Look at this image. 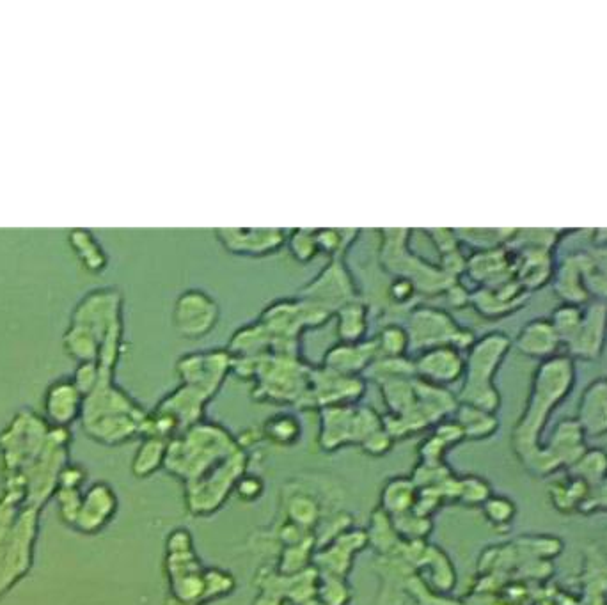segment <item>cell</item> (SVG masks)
Returning <instances> with one entry per match:
<instances>
[{
    "mask_svg": "<svg viewBox=\"0 0 607 605\" xmlns=\"http://www.w3.org/2000/svg\"><path fill=\"white\" fill-rule=\"evenodd\" d=\"M510 252L513 256V279L521 284L524 290L531 293L551 283L556 268L552 260V251L522 249V251Z\"/></svg>",
    "mask_w": 607,
    "mask_h": 605,
    "instance_id": "23",
    "label": "cell"
},
{
    "mask_svg": "<svg viewBox=\"0 0 607 605\" xmlns=\"http://www.w3.org/2000/svg\"><path fill=\"white\" fill-rule=\"evenodd\" d=\"M368 543V535L364 531H345L334 536L331 542L315 554L316 572L334 577H347L357 550L363 549Z\"/></svg>",
    "mask_w": 607,
    "mask_h": 605,
    "instance_id": "19",
    "label": "cell"
},
{
    "mask_svg": "<svg viewBox=\"0 0 607 605\" xmlns=\"http://www.w3.org/2000/svg\"><path fill=\"white\" fill-rule=\"evenodd\" d=\"M579 421L595 435L607 432V380H595L586 387L579 403Z\"/></svg>",
    "mask_w": 607,
    "mask_h": 605,
    "instance_id": "28",
    "label": "cell"
},
{
    "mask_svg": "<svg viewBox=\"0 0 607 605\" xmlns=\"http://www.w3.org/2000/svg\"><path fill=\"white\" fill-rule=\"evenodd\" d=\"M418 487L412 480L407 478H395L387 481L386 487L382 490V510L386 511L387 517H398L403 513H409L414 510V504L418 499Z\"/></svg>",
    "mask_w": 607,
    "mask_h": 605,
    "instance_id": "30",
    "label": "cell"
},
{
    "mask_svg": "<svg viewBox=\"0 0 607 605\" xmlns=\"http://www.w3.org/2000/svg\"><path fill=\"white\" fill-rule=\"evenodd\" d=\"M261 433L272 444L286 448V446H293L299 442L302 425H300L299 417L293 416L290 412H281L276 416H270L265 421Z\"/></svg>",
    "mask_w": 607,
    "mask_h": 605,
    "instance_id": "33",
    "label": "cell"
},
{
    "mask_svg": "<svg viewBox=\"0 0 607 605\" xmlns=\"http://www.w3.org/2000/svg\"><path fill=\"white\" fill-rule=\"evenodd\" d=\"M167 446L169 440L157 437H144L141 448L137 449L132 462V472L137 478H148L166 462Z\"/></svg>",
    "mask_w": 607,
    "mask_h": 605,
    "instance_id": "32",
    "label": "cell"
},
{
    "mask_svg": "<svg viewBox=\"0 0 607 605\" xmlns=\"http://www.w3.org/2000/svg\"><path fill=\"white\" fill-rule=\"evenodd\" d=\"M581 318H583V306L561 304V306L556 307L552 311L549 320H551L552 327H554L558 338H560L561 345L567 346L572 341V338L576 336Z\"/></svg>",
    "mask_w": 607,
    "mask_h": 605,
    "instance_id": "38",
    "label": "cell"
},
{
    "mask_svg": "<svg viewBox=\"0 0 607 605\" xmlns=\"http://www.w3.org/2000/svg\"><path fill=\"white\" fill-rule=\"evenodd\" d=\"M66 352L79 362H96L100 357L102 343L96 338L95 332L87 329L82 323L71 322L64 334Z\"/></svg>",
    "mask_w": 607,
    "mask_h": 605,
    "instance_id": "31",
    "label": "cell"
},
{
    "mask_svg": "<svg viewBox=\"0 0 607 605\" xmlns=\"http://www.w3.org/2000/svg\"><path fill=\"white\" fill-rule=\"evenodd\" d=\"M320 444L327 451L341 448L343 444L359 442L377 432L382 425V419L370 407L355 405H338L320 409Z\"/></svg>",
    "mask_w": 607,
    "mask_h": 605,
    "instance_id": "8",
    "label": "cell"
},
{
    "mask_svg": "<svg viewBox=\"0 0 607 605\" xmlns=\"http://www.w3.org/2000/svg\"><path fill=\"white\" fill-rule=\"evenodd\" d=\"M45 421L52 428H68L82 417L84 396L71 378H59L48 385L45 393Z\"/></svg>",
    "mask_w": 607,
    "mask_h": 605,
    "instance_id": "18",
    "label": "cell"
},
{
    "mask_svg": "<svg viewBox=\"0 0 607 605\" xmlns=\"http://www.w3.org/2000/svg\"><path fill=\"white\" fill-rule=\"evenodd\" d=\"M212 400V396L203 393L201 389H196L192 385L182 384L173 393L167 394L164 400L158 405V412H164L167 416L174 417L178 425L183 426L185 430L189 426L196 425L203 421V412H205L206 403Z\"/></svg>",
    "mask_w": 607,
    "mask_h": 605,
    "instance_id": "26",
    "label": "cell"
},
{
    "mask_svg": "<svg viewBox=\"0 0 607 605\" xmlns=\"http://www.w3.org/2000/svg\"><path fill=\"white\" fill-rule=\"evenodd\" d=\"M237 451L235 439L222 426L199 421L169 442L164 467L185 483H192Z\"/></svg>",
    "mask_w": 607,
    "mask_h": 605,
    "instance_id": "1",
    "label": "cell"
},
{
    "mask_svg": "<svg viewBox=\"0 0 607 605\" xmlns=\"http://www.w3.org/2000/svg\"><path fill=\"white\" fill-rule=\"evenodd\" d=\"M221 316V304L210 291L187 288L174 299L171 323L178 336L198 341L217 329Z\"/></svg>",
    "mask_w": 607,
    "mask_h": 605,
    "instance_id": "10",
    "label": "cell"
},
{
    "mask_svg": "<svg viewBox=\"0 0 607 605\" xmlns=\"http://www.w3.org/2000/svg\"><path fill=\"white\" fill-rule=\"evenodd\" d=\"M366 391L363 377H347L331 370L311 368L309 373V391L304 407H338L355 405Z\"/></svg>",
    "mask_w": 607,
    "mask_h": 605,
    "instance_id": "14",
    "label": "cell"
},
{
    "mask_svg": "<svg viewBox=\"0 0 607 605\" xmlns=\"http://www.w3.org/2000/svg\"><path fill=\"white\" fill-rule=\"evenodd\" d=\"M391 446H393V437H391L384 428H380L377 432L371 433L370 437L361 444V448H363L368 455L373 456L386 455L387 451L391 449Z\"/></svg>",
    "mask_w": 607,
    "mask_h": 605,
    "instance_id": "46",
    "label": "cell"
},
{
    "mask_svg": "<svg viewBox=\"0 0 607 605\" xmlns=\"http://www.w3.org/2000/svg\"><path fill=\"white\" fill-rule=\"evenodd\" d=\"M576 382V364L568 355H556L549 361L540 362L533 377L526 416L522 417L519 428L522 432H537L545 423L558 403H560Z\"/></svg>",
    "mask_w": 607,
    "mask_h": 605,
    "instance_id": "6",
    "label": "cell"
},
{
    "mask_svg": "<svg viewBox=\"0 0 607 605\" xmlns=\"http://www.w3.org/2000/svg\"><path fill=\"white\" fill-rule=\"evenodd\" d=\"M290 256L297 263L309 265L322 254L320 245H318V235L316 229H293L286 233V245H284Z\"/></svg>",
    "mask_w": 607,
    "mask_h": 605,
    "instance_id": "37",
    "label": "cell"
},
{
    "mask_svg": "<svg viewBox=\"0 0 607 605\" xmlns=\"http://www.w3.org/2000/svg\"><path fill=\"white\" fill-rule=\"evenodd\" d=\"M528 291L522 288L515 279L496 284V286H480L471 293V306L478 315L489 320H499L512 316L526 306Z\"/></svg>",
    "mask_w": 607,
    "mask_h": 605,
    "instance_id": "17",
    "label": "cell"
},
{
    "mask_svg": "<svg viewBox=\"0 0 607 605\" xmlns=\"http://www.w3.org/2000/svg\"><path fill=\"white\" fill-rule=\"evenodd\" d=\"M233 371V355L228 348H208L187 352L176 361V373L182 384L201 389L208 396L219 393L224 380Z\"/></svg>",
    "mask_w": 607,
    "mask_h": 605,
    "instance_id": "12",
    "label": "cell"
},
{
    "mask_svg": "<svg viewBox=\"0 0 607 605\" xmlns=\"http://www.w3.org/2000/svg\"><path fill=\"white\" fill-rule=\"evenodd\" d=\"M320 252L331 258H347L350 249L357 244L361 231L357 229H316Z\"/></svg>",
    "mask_w": 607,
    "mask_h": 605,
    "instance_id": "36",
    "label": "cell"
},
{
    "mask_svg": "<svg viewBox=\"0 0 607 605\" xmlns=\"http://www.w3.org/2000/svg\"><path fill=\"white\" fill-rule=\"evenodd\" d=\"M71 380H73V384L77 385V389H79L82 396H84V400H86V396L95 391L98 380H100V366H98V362H80Z\"/></svg>",
    "mask_w": 607,
    "mask_h": 605,
    "instance_id": "43",
    "label": "cell"
},
{
    "mask_svg": "<svg viewBox=\"0 0 607 605\" xmlns=\"http://www.w3.org/2000/svg\"><path fill=\"white\" fill-rule=\"evenodd\" d=\"M118 511V497L107 483H95L82 497L75 529L84 535H96L111 522Z\"/></svg>",
    "mask_w": 607,
    "mask_h": 605,
    "instance_id": "20",
    "label": "cell"
},
{
    "mask_svg": "<svg viewBox=\"0 0 607 605\" xmlns=\"http://www.w3.org/2000/svg\"><path fill=\"white\" fill-rule=\"evenodd\" d=\"M403 325L409 332L410 350L418 352L435 346H453L466 354L476 341L473 330L460 325L441 307L414 306L403 318Z\"/></svg>",
    "mask_w": 607,
    "mask_h": 605,
    "instance_id": "7",
    "label": "cell"
},
{
    "mask_svg": "<svg viewBox=\"0 0 607 605\" xmlns=\"http://www.w3.org/2000/svg\"><path fill=\"white\" fill-rule=\"evenodd\" d=\"M466 274L480 286H496L513 279V256L506 247L476 251L467 258Z\"/></svg>",
    "mask_w": 607,
    "mask_h": 605,
    "instance_id": "24",
    "label": "cell"
},
{
    "mask_svg": "<svg viewBox=\"0 0 607 605\" xmlns=\"http://www.w3.org/2000/svg\"><path fill=\"white\" fill-rule=\"evenodd\" d=\"M254 605H283V597H279L274 591L263 590Z\"/></svg>",
    "mask_w": 607,
    "mask_h": 605,
    "instance_id": "48",
    "label": "cell"
},
{
    "mask_svg": "<svg viewBox=\"0 0 607 605\" xmlns=\"http://www.w3.org/2000/svg\"><path fill=\"white\" fill-rule=\"evenodd\" d=\"M371 311L364 299H357L339 307L334 313L336 336L341 343H361L368 339Z\"/></svg>",
    "mask_w": 607,
    "mask_h": 605,
    "instance_id": "27",
    "label": "cell"
},
{
    "mask_svg": "<svg viewBox=\"0 0 607 605\" xmlns=\"http://www.w3.org/2000/svg\"><path fill=\"white\" fill-rule=\"evenodd\" d=\"M377 346L373 339H364L361 343H341L332 345L324 355L322 366L347 377H363L377 361Z\"/></svg>",
    "mask_w": 607,
    "mask_h": 605,
    "instance_id": "21",
    "label": "cell"
},
{
    "mask_svg": "<svg viewBox=\"0 0 607 605\" xmlns=\"http://www.w3.org/2000/svg\"><path fill=\"white\" fill-rule=\"evenodd\" d=\"M512 339L501 330H492L476 338L474 345L466 352L464 385L458 400L476 409L494 412L499 407V393L494 385V377L506 355L512 348Z\"/></svg>",
    "mask_w": 607,
    "mask_h": 605,
    "instance_id": "3",
    "label": "cell"
},
{
    "mask_svg": "<svg viewBox=\"0 0 607 605\" xmlns=\"http://www.w3.org/2000/svg\"><path fill=\"white\" fill-rule=\"evenodd\" d=\"M457 423L462 428L464 437H473V439L487 437L497 428V421L492 416V412L476 409L464 403H460L457 407Z\"/></svg>",
    "mask_w": 607,
    "mask_h": 605,
    "instance_id": "35",
    "label": "cell"
},
{
    "mask_svg": "<svg viewBox=\"0 0 607 605\" xmlns=\"http://www.w3.org/2000/svg\"><path fill=\"white\" fill-rule=\"evenodd\" d=\"M446 299L453 307H466L471 304V293L457 281L450 290L446 291Z\"/></svg>",
    "mask_w": 607,
    "mask_h": 605,
    "instance_id": "47",
    "label": "cell"
},
{
    "mask_svg": "<svg viewBox=\"0 0 607 605\" xmlns=\"http://www.w3.org/2000/svg\"><path fill=\"white\" fill-rule=\"evenodd\" d=\"M316 598L324 605H348L350 588L343 577L318 574Z\"/></svg>",
    "mask_w": 607,
    "mask_h": 605,
    "instance_id": "39",
    "label": "cell"
},
{
    "mask_svg": "<svg viewBox=\"0 0 607 605\" xmlns=\"http://www.w3.org/2000/svg\"><path fill=\"white\" fill-rule=\"evenodd\" d=\"M82 497L84 494L80 492L79 488H59L57 490L59 513L68 526H75V520L79 517L80 506H82Z\"/></svg>",
    "mask_w": 607,
    "mask_h": 605,
    "instance_id": "42",
    "label": "cell"
},
{
    "mask_svg": "<svg viewBox=\"0 0 607 605\" xmlns=\"http://www.w3.org/2000/svg\"><path fill=\"white\" fill-rule=\"evenodd\" d=\"M414 375L426 384L448 387L464 378L466 354L453 346L428 348L412 359Z\"/></svg>",
    "mask_w": 607,
    "mask_h": 605,
    "instance_id": "16",
    "label": "cell"
},
{
    "mask_svg": "<svg viewBox=\"0 0 607 605\" xmlns=\"http://www.w3.org/2000/svg\"><path fill=\"white\" fill-rule=\"evenodd\" d=\"M68 244L77 254L80 265L86 268L89 274H103L109 265L107 252L103 249L100 240L87 229H73L68 235Z\"/></svg>",
    "mask_w": 607,
    "mask_h": 605,
    "instance_id": "29",
    "label": "cell"
},
{
    "mask_svg": "<svg viewBox=\"0 0 607 605\" xmlns=\"http://www.w3.org/2000/svg\"><path fill=\"white\" fill-rule=\"evenodd\" d=\"M288 517L295 526L308 529L318 520V504L308 495H295L288 506Z\"/></svg>",
    "mask_w": 607,
    "mask_h": 605,
    "instance_id": "41",
    "label": "cell"
},
{
    "mask_svg": "<svg viewBox=\"0 0 607 605\" xmlns=\"http://www.w3.org/2000/svg\"><path fill=\"white\" fill-rule=\"evenodd\" d=\"M380 236L379 263L386 272L409 279L416 286L419 295H446L458 279H453L444 268L419 258L410 251L407 229H382Z\"/></svg>",
    "mask_w": 607,
    "mask_h": 605,
    "instance_id": "4",
    "label": "cell"
},
{
    "mask_svg": "<svg viewBox=\"0 0 607 605\" xmlns=\"http://www.w3.org/2000/svg\"><path fill=\"white\" fill-rule=\"evenodd\" d=\"M302 605H324L322 604V602H320V600H318V598H311V600H308V602H304V604Z\"/></svg>",
    "mask_w": 607,
    "mask_h": 605,
    "instance_id": "50",
    "label": "cell"
},
{
    "mask_svg": "<svg viewBox=\"0 0 607 605\" xmlns=\"http://www.w3.org/2000/svg\"><path fill=\"white\" fill-rule=\"evenodd\" d=\"M284 229L224 228L215 229L213 236L224 251L247 260H263L286 245Z\"/></svg>",
    "mask_w": 607,
    "mask_h": 605,
    "instance_id": "13",
    "label": "cell"
},
{
    "mask_svg": "<svg viewBox=\"0 0 607 605\" xmlns=\"http://www.w3.org/2000/svg\"><path fill=\"white\" fill-rule=\"evenodd\" d=\"M6 494L0 501V597L6 595L31 570L34 540L38 531V508Z\"/></svg>",
    "mask_w": 607,
    "mask_h": 605,
    "instance_id": "2",
    "label": "cell"
},
{
    "mask_svg": "<svg viewBox=\"0 0 607 605\" xmlns=\"http://www.w3.org/2000/svg\"><path fill=\"white\" fill-rule=\"evenodd\" d=\"M297 295L329 311L332 316L348 302L363 299L361 286L348 268L347 258H331L311 281L300 286Z\"/></svg>",
    "mask_w": 607,
    "mask_h": 605,
    "instance_id": "9",
    "label": "cell"
},
{
    "mask_svg": "<svg viewBox=\"0 0 607 605\" xmlns=\"http://www.w3.org/2000/svg\"><path fill=\"white\" fill-rule=\"evenodd\" d=\"M311 554H313V538H309L299 545L286 547L281 556V563H279V575L290 577V575H297L308 570Z\"/></svg>",
    "mask_w": 607,
    "mask_h": 605,
    "instance_id": "40",
    "label": "cell"
},
{
    "mask_svg": "<svg viewBox=\"0 0 607 605\" xmlns=\"http://www.w3.org/2000/svg\"><path fill=\"white\" fill-rule=\"evenodd\" d=\"M379 357H407L410 352L409 332L400 322H387L373 338Z\"/></svg>",
    "mask_w": 607,
    "mask_h": 605,
    "instance_id": "34",
    "label": "cell"
},
{
    "mask_svg": "<svg viewBox=\"0 0 607 605\" xmlns=\"http://www.w3.org/2000/svg\"><path fill=\"white\" fill-rule=\"evenodd\" d=\"M552 290L563 304L584 306L590 302V295L584 283L583 258L581 251L568 254L560 265L554 268L551 281Z\"/></svg>",
    "mask_w": 607,
    "mask_h": 605,
    "instance_id": "25",
    "label": "cell"
},
{
    "mask_svg": "<svg viewBox=\"0 0 607 605\" xmlns=\"http://www.w3.org/2000/svg\"><path fill=\"white\" fill-rule=\"evenodd\" d=\"M245 456L240 449L229 456L212 471L201 478L187 483V506L196 515H208L228 499L229 492L235 490L238 478L245 474Z\"/></svg>",
    "mask_w": 607,
    "mask_h": 605,
    "instance_id": "11",
    "label": "cell"
},
{
    "mask_svg": "<svg viewBox=\"0 0 607 605\" xmlns=\"http://www.w3.org/2000/svg\"><path fill=\"white\" fill-rule=\"evenodd\" d=\"M607 345V302L590 300L583 306V318L576 336L568 343V357L597 361Z\"/></svg>",
    "mask_w": 607,
    "mask_h": 605,
    "instance_id": "15",
    "label": "cell"
},
{
    "mask_svg": "<svg viewBox=\"0 0 607 605\" xmlns=\"http://www.w3.org/2000/svg\"><path fill=\"white\" fill-rule=\"evenodd\" d=\"M332 315L302 297H281L261 311V325L276 341V354L300 355V338L308 330L320 329Z\"/></svg>",
    "mask_w": 607,
    "mask_h": 605,
    "instance_id": "5",
    "label": "cell"
},
{
    "mask_svg": "<svg viewBox=\"0 0 607 605\" xmlns=\"http://www.w3.org/2000/svg\"><path fill=\"white\" fill-rule=\"evenodd\" d=\"M263 481L254 476V474H242L238 478L237 485H235V494L242 499V501H256L258 497L263 495Z\"/></svg>",
    "mask_w": 607,
    "mask_h": 605,
    "instance_id": "45",
    "label": "cell"
},
{
    "mask_svg": "<svg viewBox=\"0 0 607 605\" xmlns=\"http://www.w3.org/2000/svg\"><path fill=\"white\" fill-rule=\"evenodd\" d=\"M235 588V581L229 577V574H222L219 570H208L205 572V600L228 595L229 591Z\"/></svg>",
    "mask_w": 607,
    "mask_h": 605,
    "instance_id": "44",
    "label": "cell"
},
{
    "mask_svg": "<svg viewBox=\"0 0 607 605\" xmlns=\"http://www.w3.org/2000/svg\"><path fill=\"white\" fill-rule=\"evenodd\" d=\"M593 238H595V244L607 247V229L595 231V233H593Z\"/></svg>",
    "mask_w": 607,
    "mask_h": 605,
    "instance_id": "49",
    "label": "cell"
},
{
    "mask_svg": "<svg viewBox=\"0 0 607 605\" xmlns=\"http://www.w3.org/2000/svg\"><path fill=\"white\" fill-rule=\"evenodd\" d=\"M513 345L522 355H526L529 359H537L540 362L549 361L552 357H556L561 346H563L549 318L529 320L517 332V338L513 341Z\"/></svg>",
    "mask_w": 607,
    "mask_h": 605,
    "instance_id": "22",
    "label": "cell"
}]
</instances>
